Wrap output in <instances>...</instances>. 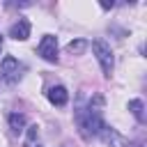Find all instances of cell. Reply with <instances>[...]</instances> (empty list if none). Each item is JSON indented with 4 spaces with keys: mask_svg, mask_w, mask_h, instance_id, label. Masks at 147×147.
Segmentation results:
<instances>
[{
    "mask_svg": "<svg viewBox=\"0 0 147 147\" xmlns=\"http://www.w3.org/2000/svg\"><path fill=\"white\" fill-rule=\"evenodd\" d=\"M92 53H94V57H96V62H99L103 76L110 78V74H113V69H115V55H113V48H110L103 39H94V41H92Z\"/></svg>",
    "mask_w": 147,
    "mask_h": 147,
    "instance_id": "cell-3",
    "label": "cell"
},
{
    "mask_svg": "<svg viewBox=\"0 0 147 147\" xmlns=\"http://www.w3.org/2000/svg\"><path fill=\"white\" fill-rule=\"evenodd\" d=\"M129 110H131V115L136 117L138 124L145 122V103H142L140 99H131V101H129Z\"/></svg>",
    "mask_w": 147,
    "mask_h": 147,
    "instance_id": "cell-10",
    "label": "cell"
},
{
    "mask_svg": "<svg viewBox=\"0 0 147 147\" xmlns=\"http://www.w3.org/2000/svg\"><path fill=\"white\" fill-rule=\"evenodd\" d=\"M39 126L37 124H30L25 126V136H23V147H37L39 142Z\"/></svg>",
    "mask_w": 147,
    "mask_h": 147,
    "instance_id": "cell-9",
    "label": "cell"
},
{
    "mask_svg": "<svg viewBox=\"0 0 147 147\" xmlns=\"http://www.w3.org/2000/svg\"><path fill=\"white\" fill-rule=\"evenodd\" d=\"M62 147H64V145H62Z\"/></svg>",
    "mask_w": 147,
    "mask_h": 147,
    "instance_id": "cell-13",
    "label": "cell"
},
{
    "mask_svg": "<svg viewBox=\"0 0 147 147\" xmlns=\"http://www.w3.org/2000/svg\"><path fill=\"white\" fill-rule=\"evenodd\" d=\"M96 138L103 142V145H108V147H136L126 136H122L115 126H110V124H101V129L96 131Z\"/></svg>",
    "mask_w": 147,
    "mask_h": 147,
    "instance_id": "cell-4",
    "label": "cell"
},
{
    "mask_svg": "<svg viewBox=\"0 0 147 147\" xmlns=\"http://www.w3.org/2000/svg\"><path fill=\"white\" fill-rule=\"evenodd\" d=\"M101 106H103L101 96H96V99L90 101V103L78 101V106H76V110H74V117H76V124H78V131H80L83 138H92V136H96V131L101 129V124H103Z\"/></svg>",
    "mask_w": 147,
    "mask_h": 147,
    "instance_id": "cell-1",
    "label": "cell"
},
{
    "mask_svg": "<svg viewBox=\"0 0 147 147\" xmlns=\"http://www.w3.org/2000/svg\"><path fill=\"white\" fill-rule=\"evenodd\" d=\"M87 46H90V44H87L85 39H74V41H69V44H67V51H69L71 55H80Z\"/></svg>",
    "mask_w": 147,
    "mask_h": 147,
    "instance_id": "cell-11",
    "label": "cell"
},
{
    "mask_svg": "<svg viewBox=\"0 0 147 147\" xmlns=\"http://www.w3.org/2000/svg\"><path fill=\"white\" fill-rule=\"evenodd\" d=\"M37 147H41V145H37Z\"/></svg>",
    "mask_w": 147,
    "mask_h": 147,
    "instance_id": "cell-12",
    "label": "cell"
},
{
    "mask_svg": "<svg viewBox=\"0 0 147 147\" xmlns=\"http://www.w3.org/2000/svg\"><path fill=\"white\" fill-rule=\"evenodd\" d=\"M7 124H9V131H11L14 136H21V133L25 131V115H23V113H9Z\"/></svg>",
    "mask_w": 147,
    "mask_h": 147,
    "instance_id": "cell-8",
    "label": "cell"
},
{
    "mask_svg": "<svg viewBox=\"0 0 147 147\" xmlns=\"http://www.w3.org/2000/svg\"><path fill=\"white\" fill-rule=\"evenodd\" d=\"M23 71H25V64L18 62L14 55H5L2 57V62H0V80L5 85H16L23 78Z\"/></svg>",
    "mask_w": 147,
    "mask_h": 147,
    "instance_id": "cell-2",
    "label": "cell"
},
{
    "mask_svg": "<svg viewBox=\"0 0 147 147\" xmlns=\"http://www.w3.org/2000/svg\"><path fill=\"white\" fill-rule=\"evenodd\" d=\"M46 99H48L53 106L64 108V106L69 103V92H67V87H64V85H53V87H48Z\"/></svg>",
    "mask_w": 147,
    "mask_h": 147,
    "instance_id": "cell-6",
    "label": "cell"
},
{
    "mask_svg": "<svg viewBox=\"0 0 147 147\" xmlns=\"http://www.w3.org/2000/svg\"><path fill=\"white\" fill-rule=\"evenodd\" d=\"M30 21L28 18H18L11 28H9V37L14 39V41H25L28 37H30Z\"/></svg>",
    "mask_w": 147,
    "mask_h": 147,
    "instance_id": "cell-7",
    "label": "cell"
},
{
    "mask_svg": "<svg viewBox=\"0 0 147 147\" xmlns=\"http://www.w3.org/2000/svg\"><path fill=\"white\" fill-rule=\"evenodd\" d=\"M37 53L46 62H57V37L44 34L41 41H39V46H37Z\"/></svg>",
    "mask_w": 147,
    "mask_h": 147,
    "instance_id": "cell-5",
    "label": "cell"
}]
</instances>
